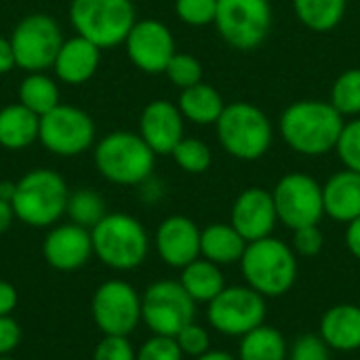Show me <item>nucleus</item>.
<instances>
[{"instance_id":"nucleus-37","label":"nucleus","mask_w":360,"mask_h":360,"mask_svg":"<svg viewBox=\"0 0 360 360\" xmlns=\"http://www.w3.org/2000/svg\"><path fill=\"white\" fill-rule=\"evenodd\" d=\"M184 356H192V359H198L202 356L205 352L211 350V338H209V331L196 323H190L188 327H184L177 335H175Z\"/></svg>"},{"instance_id":"nucleus-32","label":"nucleus","mask_w":360,"mask_h":360,"mask_svg":"<svg viewBox=\"0 0 360 360\" xmlns=\"http://www.w3.org/2000/svg\"><path fill=\"white\" fill-rule=\"evenodd\" d=\"M171 156H173L175 165L190 175H200V173L209 171V167L213 162L211 148L198 137H184L175 146Z\"/></svg>"},{"instance_id":"nucleus-18","label":"nucleus","mask_w":360,"mask_h":360,"mask_svg":"<svg viewBox=\"0 0 360 360\" xmlns=\"http://www.w3.org/2000/svg\"><path fill=\"white\" fill-rule=\"evenodd\" d=\"M156 251L171 268H186L200 257V228L186 215L167 217L156 230Z\"/></svg>"},{"instance_id":"nucleus-46","label":"nucleus","mask_w":360,"mask_h":360,"mask_svg":"<svg viewBox=\"0 0 360 360\" xmlns=\"http://www.w3.org/2000/svg\"><path fill=\"white\" fill-rule=\"evenodd\" d=\"M194 360H238L236 356H232L230 352H224V350H209V352H205L202 356H198V359Z\"/></svg>"},{"instance_id":"nucleus-3","label":"nucleus","mask_w":360,"mask_h":360,"mask_svg":"<svg viewBox=\"0 0 360 360\" xmlns=\"http://www.w3.org/2000/svg\"><path fill=\"white\" fill-rule=\"evenodd\" d=\"M240 270L251 289L264 297H283L297 281V257L291 245L276 236L247 243Z\"/></svg>"},{"instance_id":"nucleus-43","label":"nucleus","mask_w":360,"mask_h":360,"mask_svg":"<svg viewBox=\"0 0 360 360\" xmlns=\"http://www.w3.org/2000/svg\"><path fill=\"white\" fill-rule=\"evenodd\" d=\"M346 247L352 253V257L360 262V217L352 219L346 228Z\"/></svg>"},{"instance_id":"nucleus-26","label":"nucleus","mask_w":360,"mask_h":360,"mask_svg":"<svg viewBox=\"0 0 360 360\" xmlns=\"http://www.w3.org/2000/svg\"><path fill=\"white\" fill-rule=\"evenodd\" d=\"M179 283L196 304H209L226 289V278H224L221 266H217L205 257H198L192 264H188L186 268H181Z\"/></svg>"},{"instance_id":"nucleus-41","label":"nucleus","mask_w":360,"mask_h":360,"mask_svg":"<svg viewBox=\"0 0 360 360\" xmlns=\"http://www.w3.org/2000/svg\"><path fill=\"white\" fill-rule=\"evenodd\" d=\"M21 340V329L11 316H0V356L11 354Z\"/></svg>"},{"instance_id":"nucleus-25","label":"nucleus","mask_w":360,"mask_h":360,"mask_svg":"<svg viewBox=\"0 0 360 360\" xmlns=\"http://www.w3.org/2000/svg\"><path fill=\"white\" fill-rule=\"evenodd\" d=\"M40 116L21 103L0 110V146L6 150H23L38 139Z\"/></svg>"},{"instance_id":"nucleus-36","label":"nucleus","mask_w":360,"mask_h":360,"mask_svg":"<svg viewBox=\"0 0 360 360\" xmlns=\"http://www.w3.org/2000/svg\"><path fill=\"white\" fill-rule=\"evenodd\" d=\"M287 360H331V348L319 333H304L289 348Z\"/></svg>"},{"instance_id":"nucleus-10","label":"nucleus","mask_w":360,"mask_h":360,"mask_svg":"<svg viewBox=\"0 0 360 360\" xmlns=\"http://www.w3.org/2000/svg\"><path fill=\"white\" fill-rule=\"evenodd\" d=\"M278 221L289 230L316 226L325 217L323 184L308 173H287L272 190Z\"/></svg>"},{"instance_id":"nucleus-15","label":"nucleus","mask_w":360,"mask_h":360,"mask_svg":"<svg viewBox=\"0 0 360 360\" xmlns=\"http://www.w3.org/2000/svg\"><path fill=\"white\" fill-rule=\"evenodd\" d=\"M124 46L133 65L146 74H165L171 57L177 53L171 30L158 19L135 21Z\"/></svg>"},{"instance_id":"nucleus-44","label":"nucleus","mask_w":360,"mask_h":360,"mask_svg":"<svg viewBox=\"0 0 360 360\" xmlns=\"http://www.w3.org/2000/svg\"><path fill=\"white\" fill-rule=\"evenodd\" d=\"M15 68V53L11 46V40L0 36V74H6Z\"/></svg>"},{"instance_id":"nucleus-7","label":"nucleus","mask_w":360,"mask_h":360,"mask_svg":"<svg viewBox=\"0 0 360 360\" xmlns=\"http://www.w3.org/2000/svg\"><path fill=\"white\" fill-rule=\"evenodd\" d=\"M70 21L78 36L110 49L127 40L137 15L131 0H72Z\"/></svg>"},{"instance_id":"nucleus-16","label":"nucleus","mask_w":360,"mask_h":360,"mask_svg":"<svg viewBox=\"0 0 360 360\" xmlns=\"http://www.w3.org/2000/svg\"><path fill=\"white\" fill-rule=\"evenodd\" d=\"M230 224L247 243L272 236L278 224L272 192L257 186L243 190L232 205Z\"/></svg>"},{"instance_id":"nucleus-5","label":"nucleus","mask_w":360,"mask_h":360,"mask_svg":"<svg viewBox=\"0 0 360 360\" xmlns=\"http://www.w3.org/2000/svg\"><path fill=\"white\" fill-rule=\"evenodd\" d=\"M156 154L139 133H108L95 148V167L112 184L141 186L152 177Z\"/></svg>"},{"instance_id":"nucleus-42","label":"nucleus","mask_w":360,"mask_h":360,"mask_svg":"<svg viewBox=\"0 0 360 360\" xmlns=\"http://www.w3.org/2000/svg\"><path fill=\"white\" fill-rule=\"evenodd\" d=\"M15 306H17V289L11 283L0 281V316H11Z\"/></svg>"},{"instance_id":"nucleus-29","label":"nucleus","mask_w":360,"mask_h":360,"mask_svg":"<svg viewBox=\"0 0 360 360\" xmlns=\"http://www.w3.org/2000/svg\"><path fill=\"white\" fill-rule=\"evenodd\" d=\"M19 103L32 110L36 116H44L59 105V89L44 72H32L19 86Z\"/></svg>"},{"instance_id":"nucleus-38","label":"nucleus","mask_w":360,"mask_h":360,"mask_svg":"<svg viewBox=\"0 0 360 360\" xmlns=\"http://www.w3.org/2000/svg\"><path fill=\"white\" fill-rule=\"evenodd\" d=\"M135 360H184V352L175 338L154 335L139 348Z\"/></svg>"},{"instance_id":"nucleus-2","label":"nucleus","mask_w":360,"mask_h":360,"mask_svg":"<svg viewBox=\"0 0 360 360\" xmlns=\"http://www.w3.org/2000/svg\"><path fill=\"white\" fill-rule=\"evenodd\" d=\"M215 129L224 152L243 162L264 158L274 141V124L270 116L251 101L226 103Z\"/></svg>"},{"instance_id":"nucleus-39","label":"nucleus","mask_w":360,"mask_h":360,"mask_svg":"<svg viewBox=\"0 0 360 360\" xmlns=\"http://www.w3.org/2000/svg\"><path fill=\"white\" fill-rule=\"evenodd\" d=\"M291 247L295 251V255H302V257H316L323 247H325V234L323 230L316 226H304V228H297L293 230V240H291Z\"/></svg>"},{"instance_id":"nucleus-14","label":"nucleus","mask_w":360,"mask_h":360,"mask_svg":"<svg viewBox=\"0 0 360 360\" xmlns=\"http://www.w3.org/2000/svg\"><path fill=\"white\" fill-rule=\"evenodd\" d=\"M91 314L103 335L129 338L141 321V297L129 283L108 281L95 291Z\"/></svg>"},{"instance_id":"nucleus-35","label":"nucleus","mask_w":360,"mask_h":360,"mask_svg":"<svg viewBox=\"0 0 360 360\" xmlns=\"http://www.w3.org/2000/svg\"><path fill=\"white\" fill-rule=\"evenodd\" d=\"M175 15L192 27L211 25L217 15V0H175Z\"/></svg>"},{"instance_id":"nucleus-4","label":"nucleus","mask_w":360,"mask_h":360,"mask_svg":"<svg viewBox=\"0 0 360 360\" xmlns=\"http://www.w3.org/2000/svg\"><path fill=\"white\" fill-rule=\"evenodd\" d=\"M93 253L112 270L139 268L150 249V238L139 219L127 213H108L95 228H91Z\"/></svg>"},{"instance_id":"nucleus-31","label":"nucleus","mask_w":360,"mask_h":360,"mask_svg":"<svg viewBox=\"0 0 360 360\" xmlns=\"http://www.w3.org/2000/svg\"><path fill=\"white\" fill-rule=\"evenodd\" d=\"M65 213L70 215L72 224H78L82 228H95L108 215L103 198L93 190H78L70 194Z\"/></svg>"},{"instance_id":"nucleus-45","label":"nucleus","mask_w":360,"mask_h":360,"mask_svg":"<svg viewBox=\"0 0 360 360\" xmlns=\"http://www.w3.org/2000/svg\"><path fill=\"white\" fill-rule=\"evenodd\" d=\"M13 219H15L13 205H11L8 200H2V198H0V234H4V232L11 228Z\"/></svg>"},{"instance_id":"nucleus-13","label":"nucleus","mask_w":360,"mask_h":360,"mask_svg":"<svg viewBox=\"0 0 360 360\" xmlns=\"http://www.w3.org/2000/svg\"><path fill=\"white\" fill-rule=\"evenodd\" d=\"M40 143L55 156H78L95 141L93 118L74 105H57L40 116Z\"/></svg>"},{"instance_id":"nucleus-30","label":"nucleus","mask_w":360,"mask_h":360,"mask_svg":"<svg viewBox=\"0 0 360 360\" xmlns=\"http://www.w3.org/2000/svg\"><path fill=\"white\" fill-rule=\"evenodd\" d=\"M329 101L344 118L360 116V68H350L335 78Z\"/></svg>"},{"instance_id":"nucleus-19","label":"nucleus","mask_w":360,"mask_h":360,"mask_svg":"<svg viewBox=\"0 0 360 360\" xmlns=\"http://www.w3.org/2000/svg\"><path fill=\"white\" fill-rule=\"evenodd\" d=\"M42 255L46 264L55 270H61V272L78 270L93 255L91 232L78 224L57 226L46 234L42 243Z\"/></svg>"},{"instance_id":"nucleus-12","label":"nucleus","mask_w":360,"mask_h":360,"mask_svg":"<svg viewBox=\"0 0 360 360\" xmlns=\"http://www.w3.org/2000/svg\"><path fill=\"white\" fill-rule=\"evenodd\" d=\"M266 297L249 285L226 287L213 302H209V325L228 338H243L266 321Z\"/></svg>"},{"instance_id":"nucleus-47","label":"nucleus","mask_w":360,"mask_h":360,"mask_svg":"<svg viewBox=\"0 0 360 360\" xmlns=\"http://www.w3.org/2000/svg\"><path fill=\"white\" fill-rule=\"evenodd\" d=\"M15 188H17L15 181H0V198L11 202L13 196H15Z\"/></svg>"},{"instance_id":"nucleus-20","label":"nucleus","mask_w":360,"mask_h":360,"mask_svg":"<svg viewBox=\"0 0 360 360\" xmlns=\"http://www.w3.org/2000/svg\"><path fill=\"white\" fill-rule=\"evenodd\" d=\"M101 49L82 36H74L63 40L57 57H55V74L65 84H84L93 78L99 68Z\"/></svg>"},{"instance_id":"nucleus-8","label":"nucleus","mask_w":360,"mask_h":360,"mask_svg":"<svg viewBox=\"0 0 360 360\" xmlns=\"http://www.w3.org/2000/svg\"><path fill=\"white\" fill-rule=\"evenodd\" d=\"M219 38L243 53L259 49L274 25V11L270 0H217V15L213 21Z\"/></svg>"},{"instance_id":"nucleus-27","label":"nucleus","mask_w":360,"mask_h":360,"mask_svg":"<svg viewBox=\"0 0 360 360\" xmlns=\"http://www.w3.org/2000/svg\"><path fill=\"white\" fill-rule=\"evenodd\" d=\"M238 360H287L289 359V344L285 335L270 327L259 325L257 329L249 331L240 338L238 344Z\"/></svg>"},{"instance_id":"nucleus-17","label":"nucleus","mask_w":360,"mask_h":360,"mask_svg":"<svg viewBox=\"0 0 360 360\" xmlns=\"http://www.w3.org/2000/svg\"><path fill=\"white\" fill-rule=\"evenodd\" d=\"M184 116L177 103L167 99L150 101L139 118V135L152 148L156 156H167L175 146L186 137L184 135Z\"/></svg>"},{"instance_id":"nucleus-33","label":"nucleus","mask_w":360,"mask_h":360,"mask_svg":"<svg viewBox=\"0 0 360 360\" xmlns=\"http://www.w3.org/2000/svg\"><path fill=\"white\" fill-rule=\"evenodd\" d=\"M165 74L179 91H184L188 86L202 82V63L190 53H175L171 57Z\"/></svg>"},{"instance_id":"nucleus-9","label":"nucleus","mask_w":360,"mask_h":360,"mask_svg":"<svg viewBox=\"0 0 360 360\" xmlns=\"http://www.w3.org/2000/svg\"><path fill=\"white\" fill-rule=\"evenodd\" d=\"M8 40L15 53V65L27 74L51 68L63 44L59 23L44 13H32L23 17L15 25Z\"/></svg>"},{"instance_id":"nucleus-34","label":"nucleus","mask_w":360,"mask_h":360,"mask_svg":"<svg viewBox=\"0 0 360 360\" xmlns=\"http://www.w3.org/2000/svg\"><path fill=\"white\" fill-rule=\"evenodd\" d=\"M335 152H338V158L342 160L344 169L360 173V116L344 122Z\"/></svg>"},{"instance_id":"nucleus-11","label":"nucleus","mask_w":360,"mask_h":360,"mask_svg":"<svg viewBox=\"0 0 360 360\" xmlns=\"http://www.w3.org/2000/svg\"><path fill=\"white\" fill-rule=\"evenodd\" d=\"M196 302L186 293L181 283L158 281L141 295V321L154 335L175 338L184 327L194 323Z\"/></svg>"},{"instance_id":"nucleus-28","label":"nucleus","mask_w":360,"mask_h":360,"mask_svg":"<svg viewBox=\"0 0 360 360\" xmlns=\"http://www.w3.org/2000/svg\"><path fill=\"white\" fill-rule=\"evenodd\" d=\"M348 0H293L295 17L316 34L335 30L346 17Z\"/></svg>"},{"instance_id":"nucleus-24","label":"nucleus","mask_w":360,"mask_h":360,"mask_svg":"<svg viewBox=\"0 0 360 360\" xmlns=\"http://www.w3.org/2000/svg\"><path fill=\"white\" fill-rule=\"evenodd\" d=\"M247 240L232 224H211L200 230V255L217 266H232L243 259Z\"/></svg>"},{"instance_id":"nucleus-40","label":"nucleus","mask_w":360,"mask_h":360,"mask_svg":"<svg viewBox=\"0 0 360 360\" xmlns=\"http://www.w3.org/2000/svg\"><path fill=\"white\" fill-rule=\"evenodd\" d=\"M137 352L133 350L131 342L127 338L120 335H105L95 352H93V360H135Z\"/></svg>"},{"instance_id":"nucleus-22","label":"nucleus","mask_w":360,"mask_h":360,"mask_svg":"<svg viewBox=\"0 0 360 360\" xmlns=\"http://www.w3.org/2000/svg\"><path fill=\"white\" fill-rule=\"evenodd\" d=\"M319 335L331 350L356 352L360 350V306L338 304L329 308L319 323Z\"/></svg>"},{"instance_id":"nucleus-6","label":"nucleus","mask_w":360,"mask_h":360,"mask_svg":"<svg viewBox=\"0 0 360 360\" xmlns=\"http://www.w3.org/2000/svg\"><path fill=\"white\" fill-rule=\"evenodd\" d=\"M68 184L59 173L34 169L17 181L11 205L15 217L25 226L46 228L61 219L68 209Z\"/></svg>"},{"instance_id":"nucleus-1","label":"nucleus","mask_w":360,"mask_h":360,"mask_svg":"<svg viewBox=\"0 0 360 360\" xmlns=\"http://www.w3.org/2000/svg\"><path fill=\"white\" fill-rule=\"evenodd\" d=\"M346 118L325 99H297L289 103L278 118L281 139L308 158L335 152Z\"/></svg>"},{"instance_id":"nucleus-21","label":"nucleus","mask_w":360,"mask_h":360,"mask_svg":"<svg viewBox=\"0 0 360 360\" xmlns=\"http://www.w3.org/2000/svg\"><path fill=\"white\" fill-rule=\"evenodd\" d=\"M325 215L340 224L360 217V173L342 169L323 184Z\"/></svg>"},{"instance_id":"nucleus-48","label":"nucleus","mask_w":360,"mask_h":360,"mask_svg":"<svg viewBox=\"0 0 360 360\" xmlns=\"http://www.w3.org/2000/svg\"><path fill=\"white\" fill-rule=\"evenodd\" d=\"M0 360H13V359H8V356H0Z\"/></svg>"},{"instance_id":"nucleus-23","label":"nucleus","mask_w":360,"mask_h":360,"mask_svg":"<svg viewBox=\"0 0 360 360\" xmlns=\"http://www.w3.org/2000/svg\"><path fill=\"white\" fill-rule=\"evenodd\" d=\"M177 108H179L184 120L198 124V127H209L219 120V116L226 108V101L213 84L198 82L179 93Z\"/></svg>"}]
</instances>
